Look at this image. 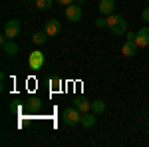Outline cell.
<instances>
[{
	"instance_id": "obj_1",
	"label": "cell",
	"mask_w": 149,
	"mask_h": 147,
	"mask_svg": "<svg viewBox=\"0 0 149 147\" xmlns=\"http://www.w3.org/2000/svg\"><path fill=\"white\" fill-rule=\"evenodd\" d=\"M62 119H64V123L70 125V127H76L78 123H81V111L74 105V107H66L64 111H62Z\"/></svg>"
},
{
	"instance_id": "obj_2",
	"label": "cell",
	"mask_w": 149,
	"mask_h": 147,
	"mask_svg": "<svg viewBox=\"0 0 149 147\" xmlns=\"http://www.w3.org/2000/svg\"><path fill=\"white\" fill-rule=\"evenodd\" d=\"M44 62H46V58H44V52L42 50H34L30 58H28V66L30 70H42L44 68Z\"/></svg>"
},
{
	"instance_id": "obj_3",
	"label": "cell",
	"mask_w": 149,
	"mask_h": 147,
	"mask_svg": "<svg viewBox=\"0 0 149 147\" xmlns=\"http://www.w3.org/2000/svg\"><path fill=\"white\" fill-rule=\"evenodd\" d=\"M66 18H68L70 22H80L81 20V6L78 4V2L66 6Z\"/></svg>"
},
{
	"instance_id": "obj_4",
	"label": "cell",
	"mask_w": 149,
	"mask_h": 147,
	"mask_svg": "<svg viewBox=\"0 0 149 147\" xmlns=\"http://www.w3.org/2000/svg\"><path fill=\"white\" fill-rule=\"evenodd\" d=\"M18 34H20V22L12 18V20H8L6 26H4V36H6L8 40H12V38H16Z\"/></svg>"
},
{
	"instance_id": "obj_5",
	"label": "cell",
	"mask_w": 149,
	"mask_h": 147,
	"mask_svg": "<svg viewBox=\"0 0 149 147\" xmlns=\"http://www.w3.org/2000/svg\"><path fill=\"white\" fill-rule=\"evenodd\" d=\"M0 42H2V50H4V54H6V56H16V54L20 52L18 44H16L14 40H8L4 34H2V40H0Z\"/></svg>"
},
{
	"instance_id": "obj_6",
	"label": "cell",
	"mask_w": 149,
	"mask_h": 147,
	"mask_svg": "<svg viewBox=\"0 0 149 147\" xmlns=\"http://www.w3.org/2000/svg\"><path fill=\"white\" fill-rule=\"evenodd\" d=\"M135 42L139 48L149 46V26H143V28H139V32H135Z\"/></svg>"
},
{
	"instance_id": "obj_7",
	"label": "cell",
	"mask_w": 149,
	"mask_h": 147,
	"mask_svg": "<svg viewBox=\"0 0 149 147\" xmlns=\"http://www.w3.org/2000/svg\"><path fill=\"white\" fill-rule=\"evenodd\" d=\"M60 30H62V24H60V20H56V18L48 20L46 26H44V32H46L48 36H58V34H60Z\"/></svg>"
},
{
	"instance_id": "obj_8",
	"label": "cell",
	"mask_w": 149,
	"mask_h": 147,
	"mask_svg": "<svg viewBox=\"0 0 149 147\" xmlns=\"http://www.w3.org/2000/svg\"><path fill=\"white\" fill-rule=\"evenodd\" d=\"M137 50H139V46L135 40H125V44L121 46V54L127 58H131V56H135L137 54Z\"/></svg>"
},
{
	"instance_id": "obj_9",
	"label": "cell",
	"mask_w": 149,
	"mask_h": 147,
	"mask_svg": "<svg viewBox=\"0 0 149 147\" xmlns=\"http://www.w3.org/2000/svg\"><path fill=\"white\" fill-rule=\"evenodd\" d=\"M113 8H115V0H100V14L102 16L113 14Z\"/></svg>"
},
{
	"instance_id": "obj_10",
	"label": "cell",
	"mask_w": 149,
	"mask_h": 147,
	"mask_svg": "<svg viewBox=\"0 0 149 147\" xmlns=\"http://www.w3.org/2000/svg\"><path fill=\"white\" fill-rule=\"evenodd\" d=\"M74 105H76V107H78L81 113L92 111V102H88L86 98H76V100H74Z\"/></svg>"
},
{
	"instance_id": "obj_11",
	"label": "cell",
	"mask_w": 149,
	"mask_h": 147,
	"mask_svg": "<svg viewBox=\"0 0 149 147\" xmlns=\"http://www.w3.org/2000/svg\"><path fill=\"white\" fill-rule=\"evenodd\" d=\"M109 30H111V34H113V36H123V34L127 32V22H125V18H123L121 22H117L115 26H111Z\"/></svg>"
},
{
	"instance_id": "obj_12",
	"label": "cell",
	"mask_w": 149,
	"mask_h": 147,
	"mask_svg": "<svg viewBox=\"0 0 149 147\" xmlns=\"http://www.w3.org/2000/svg\"><path fill=\"white\" fill-rule=\"evenodd\" d=\"M81 125L84 127H93L95 125V117H93V111H86V113H81Z\"/></svg>"
},
{
	"instance_id": "obj_13",
	"label": "cell",
	"mask_w": 149,
	"mask_h": 147,
	"mask_svg": "<svg viewBox=\"0 0 149 147\" xmlns=\"http://www.w3.org/2000/svg\"><path fill=\"white\" fill-rule=\"evenodd\" d=\"M48 40V34L46 32H34V36H32V42H34L36 46H44Z\"/></svg>"
},
{
	"instance_id": "obj_14",
	"label": "cell",
	"mask_w": 149,
	"mask_h": 147,
	"mask_svg": "<svg viewBox=\"0 0 149 147\" xmlns=\"http://www.w3.org/2000/svg\"><path fill=\"white\" fill-rule=\"evenodd\" d=\"M26 107H28L30 111H38V109L42 107V102H40L38 98H28V102H26Z\"/></svg>"
},
{
	"instance_id": "obj_15",
	"label": "cell",
	"mask_w": 149,
	"mask_h": 147,
	"mask_svg": "<svg viewBox=\"0 0 149 147\" xmlns=\"http://www.w3.org/2000/svg\"><path fill=\"white\" fill-rule=\"evenodd\" d=\"M92 111L95 113V115L103 113V111H105V102H102V100H95V102H92Z\"/></svg>"
},
{
	"instance_id": "obj_16",
	"label": "cell",
	"mask_w": 149,
	"mask_h": 147,
	"mask_svg": "<svg viewBox=\"0 0 149 147\" xmlns=\"http://www.w3.org/2000/svg\"><path fill=\"white\" fill-rule=\"evenodd\" d=\"M121 20H123V16H119V14H109V16H107V28L115 26V24L121 22Z\"/></svg>"
},
{
	"instance_id": "obj_17",
	"label": "cell",
	"mask_w": 149,
	"mask_h": 147,
	"mask_svg": "<svg viewBox=\"0 0 149 147\" xmlns=\"http://www.w3.org/2000/svg\"><path fill=\"white\" fill-rule=\"evenodd\" d=\"M52 2H54V0H36V6H38L40 10H50V8H52Z\"/></svg>"
},
{
	"instance_id": "obj_18",
	"label": "cell",
	"mask_w": 149,
	"mask_h": 147,
	"mask_svg": "<svg viewBox=\"0 0 149 147\" xmlns=\"http://www.w3.org/2000/svg\"><path fill=\"white\" fill-rule=\"evenodd\" d=\"M50 86H52V90H54V91H58V90H60V86H62V79L58 78V76L50 78Z\"/></svg>"
},
{
	"instance_id": "obj_19",
	"label": "cell",
	"mask_w": 149,
	"mask_h": 147,
	"mask_svg": "<svg viewBox=\"0 0 149 147\" xmlns=\"http://www.w3.org/2000/svg\"><path fill=\"white\" fill-rule=\"evenodd\" d=\"M95 26H97V28H103V26H107V16H100V18L95 20Z\"/></svg>"
},
{
	"instance_id": "obj_20",
	"label": "cell",
	"mask_w": 149,
	"mask_h": 147,
	"mask_svg": "<svg viewBox=\"0 0 149 147\" xmlns=\"http://www.w3.org/2000/svg\"><path fill=\"white\" fill-rule=\"evenodd\" d=\"M141 20H143V22H149V6L143 8V12H141Z\"/></svg>"
},
{
	"instance_id": "obj_21",
	"label": "cell",
	"mask_w": 149,
	"mask_h": 147,
	"mask_svg": "<svg viewBox=\"0 0 149 147\" xmlns=\"http://www.w3.org/2000/svg\"><path fill=\"white\" fill-rule=\"evenodd\" d=\"M125 40H135V32H129V30H127L125 32Z\"/></svg>"
},
{
	"instance_id": "obj_22",
	"label": "cell",
	"mask_w": 149,
	"mask_h": 147,
	"mask_svg": "<svg viewBox=\"0 0 149 147\" xmlns=\"http://www.w3.org/2000/svg\"><path fill=\"white\" fill-rule=\"evenodd\" d=\"M58 2H60V4H64V6H70V4H74L76 0H58Z\"/></svg>"
},
{
	"instance_id": "obj_23",
	"label": "cell",
	"mask_w": 149,
	"mask_h": 147,
	"mask_svg": "<svg viewBox=\"0 0 149 147\" xmlns=\"http://www.w3.org/2000/svg\"><path fill=\"white\" fill-rule=\"evenodd\" d=\"M76 2H78L80 6H81V4H86V0H76Z\"/></svg>"
},
{
	"instance_id": "obj_24",
	"label": "cell",
	"mask_w": 149,
	"mask_h": 147,
	"mask_svg": "<svg viewBox=\"0 0 149 147\" xmlns=\"http://www.w3.org/2000/svg\"><path fill=\"white\" fill-rule=\"evenodd\" d=\"M147 125H149V121H147Z\"/></svg>"
},
{
	"instance_id": "obj_25",
	"label": "cell",
	"mask_w": 149,
	"mask_h": 147,
	"mask_svg": "<svg viewBox=\"0 0 149 147\" xmlns=\"http://www.w3.org/2000/svg\"><path fill=\"white\" fill-rule=\"evenodd\" d=\"M28 2H30V0H28Z\"/></svg>"
}]
</instances>
